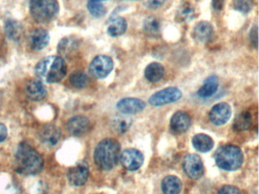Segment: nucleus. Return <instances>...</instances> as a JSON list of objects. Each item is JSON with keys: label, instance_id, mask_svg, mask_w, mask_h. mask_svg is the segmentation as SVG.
Returning a JSON list of instances; mask_svg holds the SVG:
<instances>
[{"label": "nucleus", "instance_id": "2eb2a0df", "mask_svg": "<svg viewBox=\"0 0 259 194\" xmlns=\"http://www.w3.org/2000/svg\"><path fill=\"white\" fill-rule=\"evenodd\" d=\"M190 125V116L189 114L183 111H178L174 113L171 118L170 127L175 133H185L189 130Z\"/></svg>", "mask_w": 259, "mask_h": 194}, {"label": "nucleus", "instance_id": "423d86ee", "mask_svg": "<svg viewBox=\"0 0 259 194\" xmlns=\"http://www.w3.org/2000/svg\"><path fill=\"white\" fill-rule=\"evenodd\" d=\"M183 96L181 90L171 86L155 92L148 99V103L153 106H162L178 101Z\"/></svg>", "mask_w": 259, "mask_h": 194}, {"label": "nucleus", "instance_id": "72a5a7b5", "mask_svg": "<svg viewBox=\"0 0 259 194\" xmlns=\"http://www.w3.org/2000/svg\"><path fill=\"white\" fill-rule=\"evenodd\" d=\"M250 40L255 48H257V27L254 25L250 32Z\"/></svg>", "mask_w": 259, "mask_h": 194}, {"label": "nucleus", "instance_id": "4be33fe9", "mask_svg": "<svg viewBox=\"0 0 259 194\" xmlns=\"http://www.w3.org/2000/svg\"><path fill=\"white\" fill-rule=\"evenodd\" d=\"M165 74V69L163 65L158 62H152L145 68V75L147 80L151 83L160 81Z\"/></svg>", "mask_w": 259, "mask_h": 194}, {"label": "nucleus", "instance_id": "9d476101", "mask_svg": "<svg viewBox=\"0 0 259 194\" xmlns=\"http://www.w3.org/2000/svg\"><path fill=\"white\" fill-rule=\"evenodd\" d=\"M89 176V166L84 161L77 162L74 166L69 168L67 173V178L69 183L75 186H81L85 184Z\"/></svg>", "mask_w": 259, "mask_h": 194}, {"label": "nucleus", "instance_id": "6ab92c4d", "mask_svg": "<svg viewBox=\"0 0 259 194\" xmlns=\"http://www.w3.org/2000/svg\"><path fill=\"white\" fill-rule=\"evenodd\" d=\"M126 29V20L122 17L115 15L110 18V24L107 27V33L112 37H117L124 34Z\"/></svg>", "mask_w": 259, "mask_h": 194}, {"label": "nucleus", "instance_id": "393cba45", "mask_svg": "<svg viewBox=\"0 0 259 194\" xmlns=\"http://www.w3.org/2000/svg\"><path fill=\"white\" fill-rule=\"evenodd\" d=\"M143 30L149 37L156 38L161 33V24L160 20L156 17H148L144 21Z\"/></svg>", "mask_w": 259, "mask_h": 194}, {"label": "nucleus", "instance_id": "ddd939ff", "mask_svg": "<svg viewBox=\"0 0 259 194\" xmlns=\"http://www.w3.org/2000/svg\"><path fill=\"white\" fill-rule=\"evenodd\" d=\"M39 139L48 147H54L58 143L61 137L60 128L53 124L44 126L38 133Z\"/></svg>", "mask_w": 259, "mask_h": 194}, {"label": "nucleus", "instance_id": "39448f33", "mask_svg": "<svg viewBox=\"0 0 259 194\" xmlns=\"http://www.w3.org/2000/svg\"><path fill=\"white\" fill-rule=\"evenodd\" d=\"M30 12L37 22H48L58 14L59 3L57 0H31Z\"/></svg>", "mask_w": 259, "mask_h": 194}, {"label": "nucleus", "instance_id": "c756f323", "mask_svg": "<svg viewBox=\"0 0 259 194\" xmlns=\"http://www.w3.org/2000/svg\"><path fill=\"white\" fill-rule=\"evenodd\" d=\"M5 30L7 36L13 40L19 39L20 37L21 33H22V27L17 21H7L6 24Z\"/></svg>", "mask_w": 259, "mask_h": 194}, {"label": "nucleus", "instance_id": "bb28decb", "mask_svg": "<svg viewBox=\"0 0 259 194\" xmlns=\"http://www.w3.org/2000/svg\"><path fill=\"white\" fill-rule=\"evenodd\" d=\"M195 17V9L192 7V5L189 4V3H185L184 5L180 6V9L177 11V19L181 22L192 21Z\"/></svg>", "mask_w": 259, "mask_h": 194}, {"label": "nucleus", "instance_id": "a211bd4d", "mask_svg": "<svg viewBox=\"0 0 259 194\" xmlns=\"http://www.w3.org/2000/svg\"><path fill=\"white\" fill-rule=\"evenodd\" d=\"M89 126L90 121L86 117L78 115L69 120L67 128L72 134L81 135L87 131Z\"/></svg>", "mask_w": 259, "mask_h": 194}, {"label": "nucleus", "instance_id": "f3484780", "mask_svg": "<svg viewBox=\"0 0 259 194\" xmlns=\"http://www.w3.org/2000/svg\"><path fill=\"white\" fill-rule=\"evenodd\" d=\"M213 29L208 21H202L198 22L192 30V36L198 42H205L211 38Z\"/></svg>", "mask_w": 259, "mask_h": 194}, {"label": "nucleus", "instance_id": "6e6552de", "mask_svg": "<svg viewBox=\"0 0 259 194\" xmlns=\"http://www.w3.org/2000/svg\"><path fill=\"white\" fill-rule=\"evenodd\" d=\"M183 168L186 175L192 180H198L204 174L202 160L196 154L187 155L183 159Z\"/></svg>", "mask_w": 259, "mask_h": 194}, {"label": "nucleus", "instance_id": "9b49d317", "mask_svg": "<svg viewBox=\"0 0 259 194\" xmlns=\"http://www.w3.org/2000/svg\"><path fill=\"white\" fill-rule=\"evenodd\" d=\"M232 109L227 103H220L215 105L210 109L209 118L210 122L216 126H222L227 124L230 118Z\"/></svg>", "mask_w": 259, "mask_h": 194}, {"label": "nucleus", "instance_id": "7ed1b4c3", "mask_svg": "<svg viewBox=\"0 0 259 194\" xmlns=\"http://www.w3.org/2000/svg\"><path fill=\"white\" fill-rule=\"evenodd\" d=\"M119 142L113 138L103 139L97 146L94 153L95 164L100 169L110 171L118 163L120 157Z\"/></svg>", "mask_w": 259, "mask_h": 194}, {"label": "nucleus", "instance_id": "aec40b11", "mask_svg": "<svg viewBox=\"0 0 259 194\" xmlns=\"http://www.w3.org/2000/svg\"><path fill=\"white\" fill-rule=\"evenodd\" d=\"M192 146L201 153H207L213 149L214 142L213 139L205 133H198L192 139Z\"/></svg>", "mask_w": 259, "mask_h": 194}, {"label": "nucleus", "instance_id": "f704fd0d", "mask_svg": "<svg viewBox=\"0 0 259 194\" xmlns=\"http://www.w3.org/2000/svg\"><path fill=\"white\" fill-rule=\"evenodd\" d=\"M8 136V130L4 124L0 123V142H4Z\"/></svg>", "mask_w": 259, "mask_h": 194}, {"label": "nucleus", "instance_id": "473e14b6", "mask_svg": "<svg viewBox=\"0 0 259 194\" xmlns=\"http://www.w3.org/2000/svg\"><path fill=\"white\" fill-rule=\"evenodd\" d=\"M166 0H144V5L146 6L148 9H159L164 4Z\"/></svg>", "mask_w": 259, "mask_h": 194}, {"label": "nucleus", "instance_id": "7c9ffc66", "mask_svg": "<svg viewBox=\"0 0 259 194\" xmlns=\"http://www.w3.org/2000/svg\"><path fill=\"white\" fill-rule=\"evenodd\" d=\"M233 6L236 10L243 14H248L254 7V0H234Z\"/></svg>", "mask_w": 259, "mask_h": 194}, {"label": "nucleus", "instance_id": "20e7f679", "mask_svg": "<svg viewBox=\"0 0 259 194\" xmlns=\"http://www.w3.org/2000/svg\"><path fill=\"white\" fill-rule=\"evenodd\" d=\"M214 160L216 165L221 169L236 171L242 166L243 154L241 149L236 146H223L215 153Z\"/></svg>", "mask_w": 259, "mask_h": 194}, {"label": "nucleus", "instance_id": "e433bc0d", "mask_svg": "<svg viewBox=\"0 0 259 194\" xmlns=\"http://www.w3.org/2000/svg\"><path fill=\"white\" fill-rule=\"evenodd\" d=\"M98 1H107V0H98Z\"/></svg>", "mask_w": 259, "mask_h": 194}, {"label": "nucleus", "instance_id": "a878e982", "mask_svg": "<svg viewBox=\"0 0 259 194\" xmlns=\"http://www.w3.org/2000/svg\"><path fill=\"white\" fill-rule=\"evenodd\" d=\"M252 124V116L248 112H242L235 118L233 121V129L236 131H245L251 127Z\"/></svg>", "mask_w": 259, "mask_h": 194}, {"label": "nucleus", "instance_id": "f8f14e48", "mask_svg": "<svg viewBox=\"0 0 259 194\" xmlns=\"http://www.w3.org/2000/svg\"><path fill=\"white\" fill-rule=\"evenodd\" d=\"M146 107L143 100L137 98H125L119 100L116 108L121 113L125 115H134L142 112Z\"/></svg>", "mask_w": 259, "mask_h": 194}, {"label": "nucleus", "instance_id": "cd10ccee", "mask_svg": "<svg viewBox=\"0 0 259 194\" xmlns=\"http://www.w3.org/2000/svg\"><path fill=\"white\" fill-rule=\"evenodd\" d=\"M69 82L74 87L82 89L89 84V78L82 71H75L69 76Z\"/></svg>", "mask_w": 259, "mask_h": 194}, {"label": "nucleus", "instance_id": "4468645a", "mask_svg": "<svg viewBox=\"0 0 259 194\" xmlns=\"http://www.w3.org/2000/svg\"><path fill=\"white\" fill-rule=\"evenodd\" d=\"M25 93L32 101H40L47 95V89L41 80H31L25 84Z\"/></svg>", "mask_w": 259, "mask_h": 194}, {"label": "nucleus", "instance_id": "0eeeda50", "mask_svg": "<svg viewBox=\"0 0 259 194\" xmlns=\"http://www.w3.org/2000/svg\"><path fill=\"white\" fill-rule=\"evenodd\" d=\"M113 59L107 56H96L91 62L89 72L95 78L103 79L107 77L113 69Z\"/></svg>", "mask_w": 259, "mask_h": 194}, {"label": "nucleus", "instance_id": "412c9836", "mask_svg": "<svg viewBox=\"0 0 259 194\" xmlns=\"http://www.w3.org/2000/svg\"><path fill=\"white\" fill-rule=\"evenodd\" d=\"M161 189L164 194H180L182 181L175 175H168L161 182Z\"/></svg>", "mask_w": 259, "mask_h": 194}, {"label": "nucleus", "instance_id": "1a4fd4ad", "mask_svg": "<svg viewBox=\"0 0 259 194\" xmlns=\"http://www.w3.org/2000/svg\"><path fill=\"white\" fill-rule=\"evenodd\" d=\"M120 162L122 167L128 171L139 170L144 163V156L140 150L134 148L127 149L121 154Z\"/></svg>", "mask_w": 259, "mask_h": 194}, {"label": "nucleus", "instance_id": "c85d7f7f", "mask_svg": "<svg viewBox=\"0 0 259 194\" xmlns=\"http://www.w3.org/2000/svg\"><path fill=\"white\" fill-rule=\"evenodd\" d=\"M87 8L91 15L95 18H102L107 13V9L105 6L98 0H89Z\"/></svg>", "mask_w": 259, "mask_h": 194}, {"label": "nucleus", "instance_id": "f03ea898", "mask_svg": "<svg viewBox=\"0 0 259 194\" xmlns=\"http://www.w3.org/2000/svg\"><path fill=\"white\" fill-rule=\"evenodd\" d=\"M35 72L40 80L47 83H58L66 77L67 65L60 56H48L37 64Z\"/></svg>", "mask_w": 259, "mask_h": 194}, {"label": "nucleus", "instance_id": "dca6fc26", "mask_svg": "<svg viewBox=\"0 0 259 194\" xmlns=\"http://www.w3.org/2000/svg\"><path fill=\"white\" fill-rule=\"evenodd\" d=\"M50 42V34L43 28L35 29L30 36V45L36 51L44 50Z\"/></svg>", "mask_w": 259, "mask_h": 194}, {"label": "nucleus", "instance_id": "c9c22d12", "mask_svg": "<svg viewBox=\"0 0 259 194\" xmlns=\"http://www.w3.org/2000/svg\"><path fill=\"white\" fill-rule=\"evenodd\" d=\"M213 7L216 9H221L224 5V0H213Z\"/></svg>", "mask_w": 259, "mask_h": 194}, {"label": "nucleus", "instance_id": "2f4dec72", "mask_svg": "<svg viewBox=\"0 0 259 194\" xmlns=\"http://www.w3.org/2000/svg\"><path fill=\"white\" fill-rule=\"evenodd\" d=\"M218 194H242L239 188L233 185H224L218 191Z\"/></svg>", "mask_w": 259, "mask_h": 194}, {"label": "nucleus", "instance_id": "5701e85b", "mask_svg": "<svg viewBox=\"0 0 259 194\" xmlns=\"http://www.w3.org/2000/svg\"><path fill=\"white\" fill-rule=\"evenodd\" d=\"M112 127L117 133H126L133 124V119L125 114L115 115L111 121Z\"/></svg>", "mask_w": 259, "mask_h": 194}, {"label": "nucleus", "instance_id": "b1692460", "mask_svg": "<svg viewBox=\"0 0 259 194\" xmlns=\"http://www.w3.org/2000/svg\"><path fill=\"white\" fill-rule=\"evenodd\" d=\"M219 83L216 76H210L206 79L204 84L198 89V95L201 98H209L218 91Z\"/></svg>", "mask_w": 259, "mask_h": 194}, {"label": "nucleus", "instance_id": "f257e3e1", "mask_svg": "<svg viewBox=\"0 0 259 194\" xmlns=\"http://www.w3.org/2000/svg\"><path fill=\"white\" fill-rule=\"evenodd\" d=\"M44 168V159L40 153L27 142L19 145L15 156V169L22 175H35Z\"/></svg>", "mask_w": 259, "mask_h": 194}]
</instances>
